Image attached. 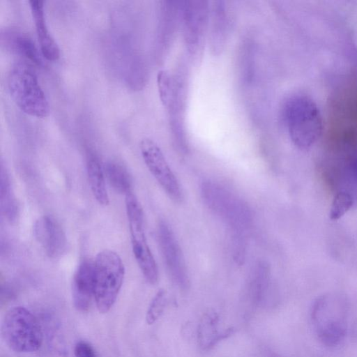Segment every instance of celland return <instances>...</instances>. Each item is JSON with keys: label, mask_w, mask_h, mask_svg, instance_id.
<instances>
[{"label": "cell", "mask_w": 357, "mask_h": 357, "mask_svg": "<svg viewBox=\"0 0 357 357\" xmlns=\"http://www.w3.org/2000/svg\"><path fill=\"white\" fill-rule=\"evenodd\" d=\"M284 119L291 140L300 149H310L322 134L323 119L319 109L306 96H294L287 101Z\"/></svg>", "instance_id": "6da1fadb"}, {"label": "cell", "mask_w": 357, "mask_h": 357, "mask_svg": "<svg viewBox=\"0 0 357 357\" xmlns=\"http://www.w3.org/2000/svg\"><path fill=\"white\" fill-rule=\"evenodd\" d=\"M7 82L12 99L24 113L37 118L48 116L47 99L29 63L25 61L15 63L9 71Z\"/></svg>", "instance_id": "7a4b0ae2"}, {"label": "cell", "mask_w": 357, "mask_h": 357, "mask_svg": "<svg viewBox=\"0 0 357 357\" xmlns=\"http://www.w3.org/2000/svg\"><path fill=\"white\" fill-rule=\"evenodd\" d=\"M202 199L215 214L230 227L232 235H243L251 227L252 215L248 205L220 185L205 181L201 185Z\"/></svg>", "instance_id": "3957f363"}, {"label": "cell", "mask_w": 357, "mask_h": 357, "mask_svg": "<svg viewBox=\"0 0 357 357\" xmlns=\"http://www.w3.org/2000/svg\"><path fill=\"white\" fill-rule=\"evenodd\" d=\"M97 308L102 313L110 310L123 284L125 268L119 255L110 250L100 252L94 261Z\"/></svg>", "instance_id": "277c9868"}, {"label": "cell", "mask_w": 357, "mask_h": 357, "mask_svg": "<svg viewBox=\"0 0 357 357\" xmlns=\"http://www.w3.org/2000/svg\"><path fill=\"white\" fill-rule=\"evenodd\" d=\"M1 333L8 347L17 352L36 351L43 341L42 329L37 319L21 306L7 312L3 320Z\"/></svg>", "instance_id": "5b68a950"}, {"label": "cell", "mask_w": 357, "mask_h": 357, "mask_svg": "<svg viewBox=\"0 0 357 357\" xmlns=\"http://www.w3.org/2000/svg\"><path fill=\"white\" fill-rule=\"evenodd\" d=\"M311 317L319 340L326 346L338 345L347 333V310L344 302L324 296L314 303Z\"/></svg>", "instance_id": "8992f818"}, {"label": "cell", "mask_w": 357, "mask_h": 357, "mask_svg": "<svg viewBox=\"0 0 357 357\" xmlns=\"http://www.w3.org/2000/svg\"><path fill=\"white\" fill-rule=\"evenodd\" d=\"M125 201L134 256L146 280L154 284L158 270L145 235L142 208L132 192L126 195Z\"/></svg>", "instance_id": "52a82bcc"}, {"label": "cell", "mask_w": 357, "mask_h": 357, "mask_svg": "<svg viewBox=\"0 0 357 357\" xmlns=\"http://www.w3.org/2000/svg\"><path fill=\"white\" fill-rule=\"evenodd\" d=\"M139 147L149 172L168 196L174 202H180L183 199L181 186L160 147L147 138L141 141Z\"/></svg>", "instance_id": "ba28073f"}, {"label": "cell", "mask_w": 357, "mask_h": 357, "mask_svg": "<svg viewBox=\"0 0 357 357\" xmlns=\"http://www.w3.org/2000/svg\"><path fill=\"white\" fill-rule=\"evenodd\" d=\"M158 236L162 255L168 273L177 286L183 289L189 287V277L180 246L169 226L160 221Z\"/></svg>", "instance_id": "9c48e42d"}, {"label": "cell", "mask_w": 357, "mask_h": 357, "mask_svg": "<svg viewBox=\"0 0 357 357\" xmlns=\"http://www.w3.org/2000/svg\"><path fill=\"white\" fill-rule=\"evenodd\" d=\"M34 236L46 255L51 258L60 257L66 248V236L59 222L50 215H43L35 222Z\"/></svg>", "instance_id": "30bf717a"}, {"label": "cell", "mask_w": 357, "mask_h": 357, "mask_svg": "<svg viewBox=\"0 0 357 357\" xmlns=\"http://www.w3.org/2000/svg\"><path fill=\"white\" fill-rule=\"evenodd\" d=\"M94 263L84 260L78 266L73 281V298L75 307L79 311H86L94 298Z\"/></svg>", "instance_id": "8fae6325"}, {"label": "cell", "mask_w": 357, "mask_h": 357, "mask_svg": "<svg viewBox=\"0 0 357 357\" xmlns=\"http://www.w3.org/2000/svg\"><path fill=\"white\" fill-rule=\"evenodd\" d=\"M36 27L40 53L48 61H56L60 56L59 46L50 31L45 17L44 1L31 0L29 1Z\"/></svg>", "instance_id": "7c38bea8"}, {"label": "cell", "mask_w": 357, "mask_h": 357, "mask_svg": "<svg viewBox=\"0 0 357 357\" xmlns=\"http://www.w3.org/2000/svg\"><path fill=\"white\" fill-rule=\"evenodd\" d=\"M218 323L219 317L215 310H208L203 314L197 328V340L202 349L212 348L219 341L227 337L233 333V328L220 332Z\"/></svg>", "instance_id": "4fadbf2b"}, {"label": "cell", "mask_w": 357, "mask_h": 357, "mask_svg": "<svg viewBox=\"0 0 357 357\" xmlns=\"http://www.w3.org/2000/svg\"><path fill=\"white\" fill-rule=\"evenodd\" d=\"M87 174L91 192L96 201L101 205L109 204V196L106 188L105 172L99 158L93 153L87 158Z\"/></svg>", "instance_id": "5bb4252c"}, {"label": "cell", "mask_w": 357, "mask_h": 357, "mask_svg": "<svg viewBox=\"0 0 357 357\" xmlns=\"http://www.w3.org/2000/svg\"><path fill=\"white\" fill-rule=\"evenodd\" d=\"M269 266L265 261H259L252 271L249 283V293L255 303L264 298L269 284Z\"/></svg>", "instance_id": "9a60e30c"}, {"label": "cell", "mask_w": 357, "mask_h": 357, "mask_svg": "<svg viewBox=\"0 0 357 357\" xmlns=\"http://www.w3.org/2000/svg\"><path fill=\"white\" fill-rule=\"evenodd\" d=\"M103 169L109 183L116 192L125 195L132 192L131 177L121 165L114 161H107Z\"/></svg>", "instance_id": "2e32d148"}, {"label": "cell", "mask_w": 357, "mask_h": 357, "mask_svg": "<svg viewBox=\"0 0 357 357\" xmlns=\"http://www.w3.org/2000/svg\"><path fill=\"white\" fill-rule=\"evenodd\" d=\"M0 205L1 212L9 221H14L18 213V207L12 192L7 170L1 164L0 170Z\"/></svg>", "instance_id": "e0dca14e"}, {"label": "cell", "mask_w": 357, "mask_h": 357, "mask_svg": "<svg viewBox=\"0 0 357 357\" xmlns=\"http://www.w3.org/2000/svg\"><path fill=\"white\" fill-rule=\"evenodd\" d=\"M13 45L17 52L38 66L43 63L41 56L31 38L18 35L13 38Z\"/></svg>", "instance_id": "ac0fdd59"}, {"label": "cell", "mask_w": 357, "mask_h": 357, "mask_svg": "<svg viewBox=\"0 0 357 357\" xmlns=\"http://www.w3.org/2000/svg\"><path fill=\"white\" fill-rule=\"evenodd\" d=\"M352 196L347 192L340 191L334 197L329 211V218L336 220L342 217L353 206Z\"/></svg>", "instance_id": "d6986e66"}, {"label": "cell", "mask_w": 357, "mask_h": 357, "mask_svg": "<svg viewBox=\"0 0 357 357\" xmlns=\"http://www.w3.org/2000/svg\"><path fill=\"white\" fill-rule=\"evenodd\" d=\"M166 304V291L160 289L152 299L146 312V322L152 324L162 314Z\"/></svg>", "instance_id": "ffe728a7"}, {"label": "cell", "mask_w": 357, "mask_h": 357, "mask_svg": "<svg viewBox=\"0 0 357 357\" xmlns=\"http://www.w3.org/2000/svg\"><path fill=\"white\" fill-rule=\"evenodd\" d=\"M75 357H97L93 347L84 341L78 342L75 347Z\"/></svg>", "instance_id": "44dd1931"}]
</instances>
